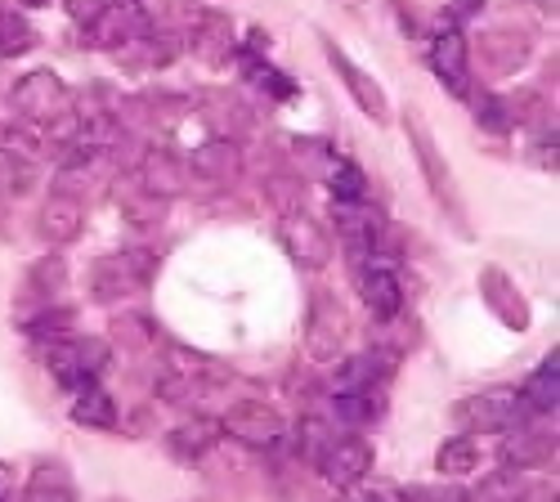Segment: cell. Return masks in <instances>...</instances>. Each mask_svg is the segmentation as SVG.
Returning <instances> with one entry per match:
<instances>
[{
    "instance_id": "obj_5",
    "label": "cell",
    "mask_w": 560,
    "mask_h": 502,
    "mask_svg": "<svg viewBox=\"0 0 560 502\" xmlns=\"http://www.w3.org/2000/svg\"><path fill=\"white\" fill-rule=\"evenodd\" d=\"M453 418L471 431H511V427H525L534 413L525 408L521 390H480V395L457 399Z\"/></svg>"
},
{
    "instance_id": "obj_9",
    "label": "cell",
    "mask_w": 560,
    "mask_h": 502,
    "mask_svg": "<svg viewBox=\"0 0 560 502\" xmlns=\"http://www.w3.org/2000/svg\"><path fill=\"white\" fill-rule=\"evenodd\" d=\"M318 471H323V480L328 485H337V489H350V485H359L368 471H372V463H377V453H372V444L368 440H359V435H332L328 440V448L318 453Z\"/></svg>"
},
{
    "instance_id": "obj_32",
    "label": "cell",
    "mask_w": 560,
    "mask_h": 502,
    "mask_svg": "<svg viewBox=\"0 0 560 502\" xmlns=\"http://www.w3.org/2000/svg\"><path fill=\"white\" fill-rule=\"evenodd\" d=\"M476 117H480V126H485V130H493V135H506L511 126H516V100H498V95H485V100L476 104Z\"/></svg>"
},
{
    "instance_id": "obj_11",
    "label": "cell",
    "mask_w": 560,
    "mask_h": 502,
    "mask_svg": "<svg viewBox=\"0 0 560 502\" xmlns=\"http://www.w3.org/2000/svg\"><path fill=\"white\" fill-rule=\"evenodd\" d=\"M36 230H40V238L50 243V247H68V243H77L81 230H85V202H81L77 194H68V189H55L50 198L40 202Z\"/></svg>"
},
{
    "instance_id": "obj_28",
    "label": "cell",
    "mask_w": 560,
    "mask_h": 502,
    "mask_svg": "<svg viewBox=\"0 0 560 502\" xmlns=\"http://www.w3.org/2000/svg\"><path fill=\"white\" fill-rule=\"evenodd\" d=\"M556 390H560V363H556V354H547V363L529 377L521 399H525L529 413L538 418V413H556Z\"/></svg>"
},
{
    "instance_id": "obj_4",
    "label": "cell",
    "mask_w": 560,
    "mask_h": 502,
    "mask_svg": "<svg viewBox=\"0 0 560 502\" xmlns=\"http://www.w3.org/2000/svg\"><path fill=\"white\" fill-rule=\"evenodd\" d=\"M158 273V256L153 252H117V256H100L90 269V296L95 301H121L126 292L149 288V279Z\"/></svg>"
},
{
    "instance_id": "obj_25",
    "label": "cell",
    "mask_w": 560,
    "mask_h": 502,
    "mask_svg": "<svg viewBox=\"0 0 560 502\" xmlns=\"http://www.w3.org/2000/svg\"><path fill=\"white\" fill-rule=\"evenodd\" d=\"M332 408H337V418L346 427H368V422H377L382 418V386H368V390H337L332 395Z\"/></svg>"
},
{
    "instance_id": "obj_27",
    "label": "cell",
    "mask_w": 560,
    "mask_h": 502,
    "mask_svg": "<svg viewBox=\"0 0 560 502\" xmlns=\"http://www.w3.org/2000/svg\"><path fill=\"white\" fill-rule=\"evenodd\" d=\"M476 467H480V444H476L471 435H453V440H444L440 453H435V471L448 476V480L471 476Z\"/></svg>"
},
{
    "instance_id": "obj_24",
    "label": "cell",
    "mask_w": 560,
    "mask_h": 502,
    "mask_svg": "<svg viewBox=\"0 0 560 502\" xmlns=\"http://www.w3.org/2000/svg\"><path fill=\"white\" fill-rule=\"evenodd\" d=\"M23 502H77V485L63 463H40L23 489Z\"/></svg>"
},
{
    "instance_id": "obj_37",
    "label": "cell",
    "mask_w": 560,
    "mask_h": 502,
    "mask_svg": "<svg viewBox=\"0 0 560 502\" xmlns=\"http://www.w3.org/2000/svg\"><path fill=\"white\" fill-rule=\"evenodd\" d=\"M63 10L77 27H90V23H100L104 10H108V0H63Z\"/></svg>"
},
{
    "instance_id": "obj_23",
    "label": "cell",
    "mask_w": 560,
    "mask_h": 502,
    "mask_svg": "<svg viewBox=\"0 0 560 502\" xmlns=\"http://www.w3.org/2000/svg\"><path fill=\"white\" fill-rule=\"evenodd\" d=\"M72 422L85 427V431H113L117 427V399L95 382V386H85L77 390L72 399Z\"/></svg>"
},
{
    "instance_id": "obj_6",
    "label": "cell",
    "mask_w": 560,
    "mask_h": 502,
    "mask_svg": "<svg viewBox=\"0 0 560 502\" xmlns=\"http://www.w3.org/2000/svg\"><path fill=\"white\" fill-rule=\"evenodd\" d=\"M431 68L440 77V85L457 100H471L476 90V72H471V45H466V32L457 23H444L431 36Z\"/></svg>"
},
{
    "instance_id": "obj_39",
    "label": "cell",
    "mask_w": 560,
    "mask_h": 502,
    "mask_svg": "<svg viewBox=\"0 0 560 502\" xmlns=\"http://www.w3.org/2000/svg\"><path fill=\"white\" fill-rule=\"evenodd\" d=\"M0 502H14V467L0 463Z\"/></svg>"
},
{
    "instance_id": "obj_40",
    "label": "cell",
    "mask_w": 560,
    "mask_h": 502,
    "mask_svg": "<svg viewBox=\"0 0 560 502\" xmlns=\"http://www.w3.org/2000/svg\"><path fill=\"white\" fill-rule=\"evenodd\" d=\"M363 502H395V493L390 489H372V493H363Z\"/></svg>"
},
{
    "instance_id": "obj_2",
    "label": "cell",
    "mask_w": 560,
    "mask_h": 502,
    "mask_svg": "<svg viewBox=\"0 0 560 502\" xmlns=\"http://www.w3.org/2000/svg\"><path fill=\"white\" fill-rule=\"evenodd\" d=\"M10 108H14V117L27 121V126H50L55 117H63V113L72 108V90L63 85L59 72L40 68V72H27V77L14 81Z\"/></svg>"
},
{
    "instance_id": "obj_29",
    "label": "cell",
    "mask_w": 560,
    "mask_h": 502,
    "mask_svg": "<svg viewBox=\"0 0 560 502\" xmlns=\"http://www.w3.org/2000/svg\"><path fill=\"white\" fill-rule=\"evenodd\" d=\"M32 50H36V27L14 10H0V59H23Z\"/></svg>"
},
{
    "instance_id": "obj_17",
    "label": "cell",
    "mask_w": 560,
    "mask_h": 502,
    "mask_svg": "<svg viewBox=\"0 0 560 502\" xmlns=\"http://www.w3.org/2000/svg\"><path fill=\"white\" fill-rule=\"evenodd\" d=\"M194 175L211 179V185H233L243 175V149L233 144V135H215V140L198 144L194 149V162H189Z\"/></svg>"
},
{
    "instance_id": "obj_41",
    "label": "cell",
    "mask_w": 560,
    "mask_h": 502,
    "mask_svg": "<svg viewBox=\"0 0 560 502\" xmlns=\"http://www.w3.org/2000/svg\"><path fill=\"white\" fill-rule=\"evenodd\" d=\"M19 5H23V10H45L50 0H19Z\"/></svg>"
},
{
    "instance_id": "obj_36",
    "label": "cell",
    "mask_w": 560,
    "mask_h": 502,
    "mask_svg": "<svg viewBox=\"0 0 560 502\" xmlns=\"http://www.w3.org/2000/svg\"><path fill=\"white\" fill-rule=\"evenodd\" d=\"M252 81H256L260 90H269V95H273V100H288V95H292V90H296V85H292L288 77H278V72L269 68V63H252Z\"/></svg>"
},
{
    "instance_id": "obj_3",
    "label": "cell",
    "mask_w": 560,
    "mask_h": 502,
    "mask_svg": "<svg viewBox=\"0 0 560 502\" xmlns=\"http://www.w3.org/2000/svg\"><path fill=\"white\" fill-rule=\"evenodd\" d=\"M404 130H408V144H412V153H417V166H422V175H427V185H431L435 202L448 207L453 224L466 234V211H462V198H457V189H453V171H448V162H444L440 149H435L431 126L422 121V113H412V108H408V113H404Z\"/></svg>"
},
{
    "instance_id": "obj_20",
    "label": "cell",
    "mask_w": 560,
    "mask_h": 502,
    "mask_svg": "<svg viewBox=\"0 0 560 502\" xmlns=\"http://www.w3.org/2000/svg\"><path fill=\"white\" fill-rule=\"evenodd\" d=\"M220 435H224L220 422H211V418H189V422H179L175 431H166V448L175 453L179 463H198V458H207V453L215 448Z\"/></svg>"
},
{
    "instance_id": "obj_21",
    "label": "cell",
    "mask_w": 560,
    "mask_h": 502,
    "mask_svg": "<svg viewBox=\"0 0 560 502\" xmlns=\"http://www.w3.org/2000/svg\"><path fill=\"white\" fill-rule=\"evenodd\" d=\"M395 369V354L390 350H368L354 354L337 369V390H368V386H382Z\"/></svg>"
},
{
    "instance_id": "obj_10",
    "label": "cell",
    "mask_w": 560,
    "mask_h": 502,
    "mask_svg": "<svg viewBox=\"0 0 560 502\" xmlns=\"http://www.w3.org/2000/svg\"><path fill=\"white\" fill-rule=\"evenodd\" d=\"M278 238H283V247L292 252V260L296 265H305V269H323L332 260V238H328V230H323L318 220H310L305 211H292V215H283V224H278Z\"/></svg>"
},
{
    "instance_id": "obj_18",
    "label": "cell",
    "mask_w": 560,
    "mask_h": 502,
    "mask_svg": "<svg viewBox=\"0 0 560 502\" xmlns=\"http://www.w3.org/2000/svg\"><path fill=\"white\" fill-rule=\"evenodd\" d=\"M480 296H485V305L502 318V324L506 328H516V332H525L529 328V301L516 292V288H511V279H506V273L502 269H485L480 273Z\"/></svg>"
},
{
    "instance_id": "obj_22",
    "label": "cell",
    "mask_w": 560,
    "mask_h": 502,
    "mask_svg": "<svg viewBox=\"0 0 560 502\" xmlns=\"http://www.w3.org/2000/svg\"><path fill=\"white\" fill-rule=\"evenodd\" d=\"M63 288H68V260H63L59 252H50V256H40V260L27 269L23 301H40V305H50Z\"/></svg>"
},
{
    "instance_id": "obj_33",
    "label": "cell",
    "mask_w": 560,
    "mask_h": 502,
    "mask_svg": "<svg viewBox=\"0 0 560 502\" xmlns=\"http://www.w3.org/2000/svg\"><path fill=\"white\" fill-rule=\"evenodd\" d=\"M265 194H269V202L278 207V215H292V211H301V202H305L301 179H292V175H269V179H265Z\"/></svg>"
},
{
    "instance_id": "obj_7",
    "label": "cell",
    "mask_w": 560,
    "mask_h": 502,
    "mask_svg": "<svg viewBox=\"0 0 560 502\" xmlns=\"http://www.w3.org/2000/svg\"><path fill=\"white\" fill-rule=\"evenodd\" d=\"M350 337V314L332 292H314L310 301V324H305V354L314 363H332Z\"/></svg>"
},
{
    "instance_id": "obj_30",
    "label": "cell",
    "mask_w": 560,
    "mask_h": 502,
    "mask_svg": "<svg viewBox=\"0 0 560 502\" xmlns=\"http://www.w3.org/2000/svg\"><path fill=\"white\" fill-rule=\"evenodd\" d=\"M328 189H332V202H363L368 198V175H363L359 162L337 157L328 166Z\"/></svg>"
},
{
    "instance_id": "obj_16",
    "label": "cell",
    "mask_w": 560,
    "mask_h": 502,
    "mask_svg": "<svg viewBox=\"0 0 560 502\" xmlns=\"http://www.w3.org/2000/svg\"><path fill=\"white\" fill-rule=\"evenodd\" d=\"M551 458H556V435L534 431V427H511V431H502V467H506V471L547 467Z\"/></svg>"
},
{
    "instance_id": "obj_15",
    "label": "cell",
    "mask_w": 560,
    "mask_h": 502,
    "mask_svg": "<svg viewBox=\"0 0 560 502\" xmlns=\"http://www.w3.org/2000/svg\"><path fill=\"white\" fill-rule=\"evenodd\" d=\"M189 50L207 68H224L233 55V19L224 10H198L189 23Z\"/></svg>"
},
{
    "instance_id": "obj_31",
    "label": "cell",
    "mask_w": 560,
    "mask_h": 502,
    "mask_svg": "<svg viewBox=\"0 0 560 502\" xmlns=\"http://www.w3.org/2000/svg\"><path fill=\"white\" fill-rule=\"evenodd\" d=\"M27 337H36V341H59V337H68V328H72V310L68 305H40L32 318H27Z\"/></svg>"
},
{
    "instance_id": "obj_19",
    "label": "cell",
    "mask_w": 560,
    "mask_h": 502,
    "mask_svg": "<svg viewBox=\"0 0 560 502\" xmlns=\"http://www.w3.org/2000/svg\"><path fill=\"white\" fill-rule=\"evenodd\" d=\"M359 292H363V305L382 318V324H390V318H399L404 310V279L395 269L386 265H372L363 269V279H359Z\"/></svg>"
},
{
    "instance_id": "obj_12",
    "label": "cell",
    "mask_w": 560,
    "mask_h": 502,
    "mask_svg": "<svg viewBox=\"0 0 560 502\" xmlns=\"http://www.w3.org/2000/svg\"><path fill=\"white\" fill-rule=\"evenodd\" d=\"M323 55H328V63H332V72L346 81V90H350V95H354V104L372 117V121H386V113H390V104H386V90L377 85V81H372L346 50H341V45H332L328 36H323Z\"/></svg>"
},
{
    "instance_id": "obj_35",
    "label": "cell",
    "mask_w": 560,
    "mask_h": 502,
    "mask_svg": "<svg viewBox=\"0 0 560 502\" xmlns=\"http://www.w3.org/2000/svg\"><path fill=\"white\" fill-rule=\"evenodd\" d=\"M139 14H144L149 23H175V19H194L198 5L194 0H139Z\"/></svg>"
},
{
    "instance_id": "obj_14",
    "label": "cell",
    "mask_w": 560,
    "mask_h": 502,
    "mask_svg": "<svg viewBox=\"0 0 560 502\" xmlns=\"http://www.w3.org/2000/svg\"><path fill=\"white\" fill-rule=\"evenodd\" d=\"M332 215H337L341 247L350 256L363 260V256H372L382 247V215H377V207H368V202H337Z\"/></svg>"
},
{
    "instance_id": "obj_26",
    "label": "cell",
    "mask_w": 560,
    "mask_h": 502,
    "mask_svg": "<svg viewBox=\"0 0 560 502\" xmlns=\"http://www.w3.org/2000/svg\"><path fill=\"white\" fill-rule=\"evenodd\" d=\"M525 59H529V36L525 32H516V36H511V32H489L485 36V63L498 77L502 72H516Z\"/></svg>"
},
{
    "instance_id": "obj_34",
    "label": "cell",
    "mask_w": 560,
    "mask_h": 502,
    "mask_svg": "<svg viewBox=\"0 0 560 502\" xmlns=\"http://www.w3.org/2000/svg\"><path fill=\"white\" fill-rule=\"evenodd\" d=\"M121 211H126V220L130 224H158L162 220V211H166V202H158L153 194H121Z\"/></svg>"
},
{
    "instance_id": "obj_1",
    "label": "cell",
    "mask_w": 560,
    "mask_h": 502,
    "mask_svg": "<svg viewBox=\"0 0 560 502\" xmlns=\"http://www.w3.org/2000/svg\"><path fill=\"white\" fill-rule=\"evenodd\" d=\"M40 354H45V369L55 373V382L77 395V390L100 382V373L108 369V354L113 350L100 337H59V341L45 346Z\"/></svg>"
},
{
    "instance_id": "obj_42",
    "label": "cell",
    "mask_w": 560,
    "mask_h": 502,
    "mask_svg": "<svg viewBox=\"0 0 560 502\" xmlns=\"http://www.w3.org/2000/svg\"><path fill=\"white\" fill-rule=\"evenodd\" d=\"M0 220H5V202H0Z\"/></svg>"
},
{
    "instance_id": "obj_13",
    "label": "cell",
    "mask_w": 560,
    "mask_h": 502,
    "mask_svg": "<svg viewBox=\"0 0 560 502\" xmlns=\"http://www.w3.org/2000/svg\"><path fill=\"white\" fill-rule=\"evenodd\" d=\"M139 189L144 194H153L158 202H175V198H184L189 194V166H184L179 157H171L166 149H149L144 157H139Z\"/></svg>"
},
{
    "instance_id": "obj_38",
    "label": "cell",
    "mask_w": 560,
    "mask_h": 502,
    "mask_svg": "<svg viewBox=\"0 0 560 502\" xmlns=\"http://www.w3.org/2000/svg\"><path fill=\"white\" fill-rule=\"evenodd\" d=\"M485 10V0H448V23H466Z\"/></svg>"
},
{
    "instance_id": "obj_8",
    "label": "cell",
    "mask_w": 560,
    "mask_h": 502,
    "mask_svg": "<svg viewBox=\"0 0 560 502\" xmlns=\"http://www.w3.org/2000/svg\"><path fill=\"white\" fill-rule=\"evenodd\" d=\"M220 431H229L247 448H273L278 440L288 435V422L265 399H238V404H229V413L220 418Z\"/></svg>"
}]
</instances>
